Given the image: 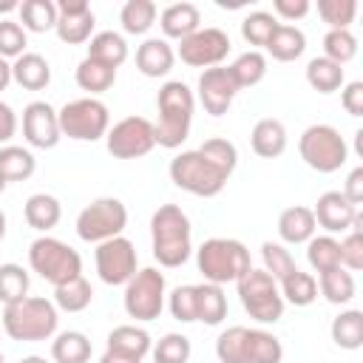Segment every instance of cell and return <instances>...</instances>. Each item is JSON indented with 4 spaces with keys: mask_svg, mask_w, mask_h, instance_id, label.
<instances>
[{
    "mask_svg": "<svg viewBox=\"0 0 363 363\" xmlns=\"http://www.w3.org/2000/svg\"><path fill=\"white\" fill-rule=\"evenodd\" d=\"M238 164V150L230 139L213 136L196 150H182L176 159H170V182L193 196L213 199L224 190L227 179L233 176Z\"/></svg>",
    "mask_w": 363,
    "mask_h": 363,
    "instance_id": "6da1fadb",
    "label": "cell"
},
{
    "mask_svg": "<svg viewBox=\"0 0 363 363\" xmlns=\"http://www.w3.org/2000/svg\"><path fill=\"white\" fill-rule=\"evenodd\" d=\"M156 108H159V122L153 125V136L159 147L176 150L193 125V111H196V96L182 79H170L159 88L156 94Z\"/></svg>",
    "mask_w": 363,
    "mask_h": 363,
    "instance_id": "7a4b0ae2",
    "label": "cell"
},
{
    "mask_svg": "<svg viewBox=\"0 0 363 363\" xmlns=\"http://www.w3.org/2000/svg\"><path fill=\"white\" fill-rule=\"evenodd\" d=\"M190 230H193L190 218L179 204H162L150 216V241H153V258L159 261V267L176 269L190 258L193 252Z\"/></svg>",
    "mask_w": 363,
    "mask_h": 363,
    "instance_id": "3957f363",
    "label": "cell"
},
{
    "mask_svg": "<svg viewBox=\"0 0 363 363\" xmlns=\"http://www.w3.org/2000/svg\"><path fill=\"white\" fill-rule=\"evenodd\" d=\"M0 323H3V332L11 340L37 343V340H48L57 332L60 315H57L54 301L37 298V295H26V298L3 306Z\"/></svg>",
    "mask_w": 363,
    "mask_h": 363,
    "instance_id": "277c9868",
    "label": "cell"
},
{
    "mask_svg": "<svg viewBox=\"0 0 363 363\" xmlns=\"http://www.w3.org/2000/svg\"><path fill=\"white\" fill-rule=\"evenodd\" d=\"M218 363H281L284 346L267 329L230 326L216 337Z\"/></svg>",
    "mask_w": 363,
    "mask_h": 363,
    "instance_id": "5b68a950",
    "label": "cell"
},
{
    "mask_svg": "<svg viewBox=\"0 0 363 363\" xmlns=\"http://www.w3.org/2000/svg\"><path fill=\"white\" fill-rule=\"evenodd\" d=\"M196 267L207 284L224 286V284H235L244 272H250L252 261H250V250L238 238L216 235V238H207L196 250Z\"/></svg>",
    "mask_w": 363,
    "mask_h": 363,
    "instance_id": "8992f818",
    "label": "cell"
},
{
    "mask_svg": "<svg viewBox=\"0 0 363 363\" xmlns=\"http://www.w3.org/2000/svg\"><path fill=\"white\" fill-rule=\"evenodd\" d=\"M28 264H31V269L43 281H48L54 286H60V284L82 275V258H79V252L74 247H68L65 241L51 238V235H40V238L31 241V247H28Z\"/></svg>",
    "mask_w": 363,
    "mask_h": 363,
    "instance_id": "52a82bcc",
    "label": "cell"
},
{
    "mask_svg": "<svg viewBox=\"0 0 363 363\" xmlns=\"http://www.w3.org/2000/svg\"><path fill=\"white\" fill-rule=\"evenodd\" d=\"M238 298H241V306L250 312L252 320L258 323H278L284 318V298H281V289H278V281L264 272V269H250L244 272L238 281Z\"/></svg>",
    "mask_w": 363,
    "mask_h": 363,
    "instance_id": "ba28073f",
    "label": "cell"
},
{
    "mask_svg": "<svg viewBox=\"0 0 363 363\" xmlns=\"http://www.w3.org/2000/svg\"><path fill=\"white\" fill-rule=\"evenodd\" d=\"M60 119V133L77 142H96L108 133L111 128V113L108 105L99 102L96 96H82L71 99L57 111Z\"/></svg>",
    "mask_w": 363,
    "mask_h": 363,
    "instance_id": "9c48e42d",
    "label": "cell"
},
{
    "mask_svg": "<svg viewBox=\"0 0 363 363\" xmlns=\"http://www.w3.org/2000/svg\"><path fill=\"white\" fill-rule=\"evenodd\" d=\"M301 159L318 173H335L349 159V145L332 125H309L298 139Z\"/></svg>",
    "mask_w": 363,
    "mask_h": 363,
    "instance_id": "30bf717a",
    "label": "cell"
},
{
    "mask_svg": "<svg viewBox=\"0 0 363 363\" xmlns=\"http://www.w3.org/2000/svg\"><path fill=\"white\" fill-rule=\"evenodd\" d=\"M125 227H128V207L113 196L94 199L77 216V235L88 244H102L108 238H116L122 235Z\"/></svg>",
    "mask_w": 363,
    "mask_h": 363,
    "instance_id": "8fae6325",
    "label": "cell"
},
{
    "mask_svg": "<svg viewBox=\"0 0 363 363\" xmlns=\"http://www.w3.org/2000/svg\"><path fill=\"white\" fill-rule=\"evenodd\" d=\"M125 312L142 323L156 320L164 309V275L153 267L136 269V275L125 284V295H122Z\"/></svg>",
    "mask_w": 363,
    "mask_h": 363,
    "instance_id": "7c38bea8",
    "label": "cell"
},
{
    "mask_svg": "<svg viewBox=\"0 0 363 363\" xmlns=\"http://www.w3.org/2000/svg\"><path fill=\"white\" fill-rule=\"evenodd\" d=\"M105 147L113 159H139L156 147L153 122L145 116H125L105 133Z\"/></svg>",
    "mask_w": 363,
    "mask_h": 363,
    "instance_id": "4fadbf2b",
    "label": "cell"
},
{
    "mask_svg": "<svg viewBox=\"0 0 363 363\" xmlns=\"http://www.w3.org/2000/svg\"><path fill=\"white\" fill-rule=\"evenodd\" d=\"M94 261H96L99 281L108 284V286L128 284L136 275V250L125 235H116V238H108V241L96 244Z\"/></svg>",
    "mask_w": 363,
    "mask_h": 363,
    "instance_id": "5bb4252c",
    "label": "cell"
},
{
    "mask_svg": "<svg viewBox=\"0 0 363 363\" xmlns=\"http://www.w3.org/2000/svg\"><path fill=\"white\" fill-rule=\"evenodd\" d=\"M230 37L221 28H199L190 37L179 40V57L182 62L193 65V68H216L221 65V60L230 54Z\"/></svg>",
    "mask_w": 363,
    "mask_h": 363,
    "instance_id": "9a60e30c",
    "label": "cell"
},
{
    "mask_svg": "<svg viewBox=\"0 0 363 363\" xmlns=\"http://www.w3.org/2000/svg\"><path fill=\"white\" fill-rule=\"evenodd\" d=\"M241 88L235 85L230 68L216 65V68H204L199 77V102L204 105V111L210 116H224L235 99Z\"/></svg>",
    "mask_w": 363,
    "mask_h": 363,
    "instance_id": "2e32d148",
    "label": "cell"
},
{
    "mask_svg": "<svg viewBox=\"0 0 363 363\" xmlns=\"http://www.w3.org/2000/svg\"><path fill=\"white\" fill-rule=\"evenodd\" d=\"M23 136H26V142L31 147H40V150L57 147V142L62 139L57 111L43 99L28 102L23 108Z\"/></svg>",
    "mask_w": 363,
    "mask_h": 363,
    "instance_id": "e0dca14e",
    "label": "cell"
},
{
    "mask_svg": "<svg viewBox=\"0 0 363 363\" xmlns=\"http://www.w3.org/2000/svg\"><path fill=\"white\" fill-rule=\"evenodd\" d=\"M315 224H320L329 235L332 233H349L352 227H360L363 218L357 213V207L340 193V190H326L318 196V204L312 210Z\"/></svg>",
    "mask_w": 363,
    "mask_h": 363,
    "instance_id": "ac0fdd59",
    "label": "cell"
},
{
    "mask_svg": "<svg viewBox=\"0 0 363 363\" xmlns=\"http://www.w3.org/2000/svg\"><path fill=\"white\" fill-rule=\"evenodd\" d=\"M57 37L68 45L88 43L94 34V11L85 0H60L57 3Z\"/></svg>",
    "mask_w": 363,
    "mask_h": 363,
    "instance_id": "d6986e66",
    "label": "cell"
},
{
    "mask_svg": "<svg viewBox=\"0 0 363 363\" xmlns=\"http://www.w3.org/2000/svg\"><path fill=\"white\" fill-rule=\"evenodd\" d=\"M173 62H176V51L164 37H150L136 48V68L150 79L167 77Z\"/></svg>",
    "mask_w": 363,
    "mask_h": 363,
    "instance_id": "ffe728a7",
    "label": "cell"
},
{
    "mask_svg": "<svg viewBox=\"0 0 363 363\" xmlns=\"http://www.w3.org/2000/svg\"><path fill=\"white\" fill-rule=\"evenodd\" d=\"M201 11L196 3H170L162 14H159V26H162V34L167 40H184L190 37L193 31H199L201 26Z\"/></svg>",
    "mask_w": 363,
    "mask_h": 363,
    "instance_id": "44dd1931",
    "label": "cell"
},
{
    "mask_svg": "<svg viewBox=\"0 0 363 363\" xmlns=\"http://www.w3.org/2000/svg\"><path fill=\"white\" fill-rule=\"evenodd\" d=\"M193 315L207 326H218L227 318V295L216 284H193Z\"/></svg>",
    "mask_w": 363,
    "mask_h": 363,
    "instance_id": "7402d4cb",
    "label": "cell"
},
{
    "mask_svg": "<svg viewBox=\"0 0 363 363\" xmlns=\"http://www.w3.org/2000/svg\"><path fill=\"white\" fill-rule=\"evenodd\" d=\"M11 79L26 91H43L51 82V65L43 54L26 51L11 62Z\"/></svg>",
    "mask_w": 363,
    "mask_h": 363,
    "instance_id": "603a6c76",
    "label": "cell"
},
{
    "mask_svg": "<svg viewBox=\"0 0 363 363\" xmlns=\"http://www.w3.org/2000/svg\"><path fill=\"white\" fill-rule=\"evenodd\" d=\"M250 145L261 159H275L286 150V128L281 119L264 116L255 122L252 133H250Z\"/></svg>",
    "mask_w": 363,
    "mask_h": 363,
    "instance_id": "cb8c5ba5",
    "label": "cell"
},
{
    "mask_svg": "<svg viewBox=\"0 0 363 363\" xmlns=\"http://www.w3.org/2000/svg\"><path fill=\"white\" fill-rule=\"evenodd\" d=\"M315 230H318V224H315V216L309 207L295 204L278 216V235L286 244H306L315 235Z\"/></svg>",
    "mask_w": 363,
    "mask_h": 363,
    "instance_id": "d4e9b609",
    "label": "cell"
},
{
    "mask_svg": "<svg viewBox=\"0 0 363 363\" xmlns=\"http://www.w3.org/2000/svg\"><path fill=\"white\" fill-rule=\"evenodd\" d=\"M272 60L278 62H292L298 60L303 51H306V34L298 28V26H289V23H278V28L272 31L269 43L264 45Z\"/></svg>",
    "mask_w": 363,
    "mask_h": 363,
    "instance_id": "484cf974",
    "label": "cell"
},
{
    "mask_svg": "<svg viewBox=\"0 0 363 363\" xmlns=\"http://www.w3.org/2000/svg\"><path fill=\"white\" fill-rule=\"evenodd\" d=\"M23 216H26V224L40 230V233H48L51 227L60 224L62 218V204L48 196V193H34L26 199V207H23Z\"/></svg>",
    "mask_w": 363,
    "mask_h": 363,
    "instance_id": "4316f807",
    "label": "cell"
},
{
    "mask_svg": "<svg viewBox=\"0 0 363 363\" xmlns=\"http://www.w3.org/2000/svg\"><path fill=\"white\" fill-rule=\"evenodd\" d=\"M150 349H153L150 346V335L142 326L125 323V326H116V329L108 332V352H119V354L142 360Z\"/></svg>",
    "mask_w": 363,
    "mask_h": 363,
    "instance_id": "83f0119b",
    "label": "cell"
},
{
    "mask_svg": "<svg viewBox=\"0 0 363 363\" xmlns=\"http://www.w3.org/2000/svg\"><path fill=\"white\" fill-rule=\"evenodd\" d=\"M318 289H320V295H323L329 303L343 306V303H349V301L354 298L357 284H354V275H352L349 269L335 267V269H326V272L318 275Z\"/></svg>",
    "mask_w": 363,
    "mask_h": 363,
    "instance_id": "f1b7e54d",
    "label": "cell"
},
{
    "mask_svg": "<svg viewBox=\"0 0 363 363\" xmlns=\"http://www.w3.org/2000/svg\"><path fill=\"white\" fill-rule=\"evenodd\" d=\"M51 357L54 363H88L91 360V340L85 332L68 329L60 332L51 343Z\"/></svg>",
    "mask_w": 363,
    "mask_h": 363,
    "instance_id": "f546056e",
    "label": "cell"
},
{
    "mask_svg": "<svg viewBox=\"0 0 363 363\" xmlns=\"http://www.w3.org/2000/svg\"><path fill=\"white\" fill-rule=\"evenodd\" d=\"M34 170H37V159L28 147L20 145L0 147V173L6 176V182H26L34 176Z\"/></svg>",
    "mask_w": 363,
    "mask_h": 363,
    "instance_id": "4dcf8cb0",
    "label": "cell"
},
{
    "mask_svg": "<svg viewBox=\"0 0 363 363\" xmlns=\"http://www.w3.org/2000/svg\"><path fill=\"white\" fill-rule=\"evenodd\" d=\"M278 289H281L284 303H292V306H309L318 298V281H315V275H309L303 269H292L286 278H281Z\"/></svg>",
    "mask_w": 363,
    "mask_h": 363,
    "instance_id": "1f68e13d",
    "label": "cell"
},
{
    "mask_svg": "<svg viewBox=\"0 0 363 363\" xmlns=\"http://www.w3.org/2000/svg\"><path fill=\"white\" fill-rule=\"evenodd\" d=\"M329 332H332L335 346H340V349H346V352L360 349V346H363V312H360V309H346V312H340V315L332 320Z\"/></svg>",
    "mask_w": 363,
    "mask_h": 363,
    "instance_id": "d6a6232c",
    "label": "cell"
},
{
    "mask_svg": "<svg viewBox=\"0 0 363 363\" xmlns=\"http://www.w3.org/2000/svg\"><path fill=\"white\" fill-rule=\"evenodd\" d=\"M88 57L91 60H99L111 68H119L125 60H128V43L122 34L116 31H99L91 37V45H88Z\"/></svg>",
    "mask_w": 363,
    "mask_h": 363,
    "instance_id": "836d02e7",
    "label": "cell"
},
{
    "mask_svg": "<svg viewBox=\"0 0 363 363\" xmlns=\"http://www.w3.org/2000/svg\"><path fill=\"white\" fill-rule=\"evenodd\" d=\"M91 301H94V289L82 275L54 286V306L62 312H82L91 306Z\"/></svg>",
    "mask_w": 363,
    "mask_h": 363,
    "instance_id": "e575fe53",
    "label": "cell"
},
{
    "mask_svg": "<svg viewBox=\"0 0 363 363\" xmlns=\"http://www.w3.org/2000/svg\"><path fill=\"white\" fill-rule=\"evenodd\" d=\"M17 11H20V23L26 31L43 34L57 26V3L54 0H23Z\"/></svg>",
    "mask_w": 363,
    "mask_h": 363,
    "instance_id": "d590c367",
    "label": "cell"
},
{
    "mask_svg": "<svg viewBox=\"0 0 363 363\" xmlns=\"http://www.w3.org/2000/svg\"><path fill=\"white\" fill-rule=\"evenodd\" d=\"M77 85L82 88V91H88V94H102V91H108L113 82H116V68H111V65H105V62H99V60H91V57H85L79 65H77Z\"/></svg>",
    "mask_w": 363,
    "mask_h": 363,
    "instance_id": "8d00e7d4",
    "label": "cell"
},
{
    "mask_svg": "<svg viewBox=\"0 0 363 363\" xmlns=\"http://www.w3.org/2000/svg\"><path fill=\"white\" fill-rule=\"evenodd\" d=\"M306 82L318 94H332L337 88H343V65H337L326 57H312L306 65Z\"/></svg>",
    "mask_w": 363,
    "mask_h": 363,
    "instance_id": "74e56055",
    "label": "cell"
},
{
    "mask_svg": "<svg viewBox=\"0 0 363 363\" xmlns=\"http://www.w3.org/2000/svg\"><path fill=\"white\" fill-rule=\"evenodd\" d=\"M306 261L320 275L326 269L340 267V244L335 235H312L306 241Z\"/></svg>",
    "mask_w": 363,
    "mask_h": 363,
    "instance_id": "f35d334b",
    "label": "cell"
},
{
    "mask_svg": "<svg viewBox=\"0 0 363 363\" xmlns=\"http://www.w3.org/2000/svg\"><path fill=\"white\" fill-rule=\"evenodd\" d=\"M119 23L128 34H147L156 23V3L153 0H128L119 11Z\"/></svg>",
    "mask_w": 363,
    "mask_h": 363,
    "instance_id": "ab89813d",
    "label": "cell"
},
{
    "mask_svg": "<svg viewBox=\"0 0 363 363\" xmlns=\"http://www.w3.org/2000/svg\"><path fill=\"white\" fill-rule=\"evenodd\" d=\"M238 88H252L267 77V57L261 51H244L233 65H227Z\"/></svg>",
    "mask_w": 363,
    "mask_h": 363,
    "instance_id": "60d3db41",
    "label": "cell"
},
{
    "mask_svg": "<svg viewBox=\"0 0 363 363\" xmlns=\"http://www.w3.org/2000/svg\"><path fill=\"white\" fill-rule=\"evenodd\" d=\"M318 14L329 31H346L357 17V0H318Z\"/></svg>",
    "mask_w": 363,
    "mask_h": 363,
    "instance_id": "b9f144b4",
    "label": "cell"
},
{
    "mask_svg": "<svg viewBox=\"0 0 363 363\" xmlns=\"http://www.w3.org/2000/svg\"><path fill=\"white\" fill-rule=\"evenodd\" d=\"M28 272L20 264H0V303H14L28 295Z\"/></svg>",
    "mask_w": 363,
    "mask_h": 363,
    "instance_id": "7bdbcfd3",
    "label": "cell"
},
{
    "mask_svg": "<svg viewBox=\"0 0 363 363\" xmlns=\"http://www.w3.org/2000/svg\"><path fill=\"white\" fill-rule=\"evenodd\" d=\"M275 28H278V17L275 14H269V11H252L241 23V37L250 45H267Z\"/></svg>",
    "mask_w": 363,
    "mask_h": 363,
    "instance_id": "ee69618b",
    "label": "cell"
},
{
    "mask_svg": "<svg viewBox=\"0 0 363 363\" xmlns=\"http://www.w3.org/2000/svg\"><path fill=\"white\" fill-rule=\"evenodd\" d=\"M323 57L337 62V65H346L349 60L357 57V37L346 28V31H326L323 37Z\"/></svg>",
    "mask_w": 363,
    "mask_h": 363,
    "instance_id": "f6af8a7d",
    "label": "cell"
},
{
    "mask_svg": "<svg viewBox=\"0 0 363 363\" xmlns=\"http://www.w3.org/2000/svg\"><path fill=\"white\" fill-rule=\"evenodd\" d=\"M190 337L179 332H167L156 346H153V360L156 363H187L190 360Z\"/></svg>",
    "mask_w": 363,
    "mask_h": 363,
    "instance_id": "bcb514c9",
    "label": "cell"
},
{
    "mask_svg": "<svg viewBox=\"0 0 363 363\" xmlns=\"http://www.w3.org/2000/svg\"><path fill=\"white\" fill-rule=\"evenodd\" d=\"M261 258H264V272H269L275 281L286 278L295 267V258L289 255V250L284 244H275V241H264L261 244Z\"/></svg>",
    "mask_w": 363,
    "mask_h": 363,
    "instance_id": "7dc6e473",
    "label": "cell"
},
{
    "mask_svg": "<svg viewBox=\"0 0 363 363\" xmlns=\"http://www.w3.org/2000/svg\"><path fill=\"white\" fill-rule=\"evenodd\" d=\"M26 28L14 20H0V57L17 60L26 54Z\"/></svg>",
    "mask_w": 363,
    "mask_h": 363,
    "instance_id": "c3c4849f",
    "label": "cell"
},
{
    "mask_svg": "<svg viewBox=\"0 0 363 363\" xmlns=\"http://www.w3.org/2000/svg\"><path fill=\"white\" fill-rule=\"evenodd\" d=\"M337 244H340V267L349 272L363 269V233H360V227H352L346 233V238Z\"/></svg>",
    "mask_w": 363,
    "mask_h": 363,
    "instance_id": "681fc988",
    "label": "cell"
},
{
    "mask_svg": "<svg viewBox=\"0 0 363 363\" xmlns=\"http://www.w3.org/2000/svg\"><path fill=\"white\" fill-rule=\"evenodd\" d=\"M167 306H170V315H173L176 320H182V323H193V320H196V315H193V284H187V286H176V289L170 292Z\"/></svg>",
    "mask_w": 363,
    "mask_h": 363,
    "instance_id": "f907efd6",
    "label": "cell"
},
{
    "mask_svg": "<svg viewBox=\"0 0 363 363\" xmlns=\"http://www.w3.org/2000/svg\"><path fill=\"white\" fill-rule=\"evenodd\" d=\"M340 102L349 116H363V82L354 79L340 91Z\"/></svg>",
    "mask_w": 363,
    "mask_h": 363,
    "instance_id": "816d5d0a",
    "label": "cell"
},
{
    "mask_svg": "<svg viewBox=\"0 0 363 363\" xmlns=\"http://www.w3.org/2000/svg\"><path fill=\"white\" fill-rule=\"evenodd\" d=\"M272 11L284 20H301L309 11V0H275Z\"/></svg>",
    "mask_w": 363,
    "mask_h": 363,
    "instance_id": "f5cc1de1",
    "label": "cell"
},
{
    "mask_svg": "<svg viewBox=\"0 0 363 363\" xmlns=\"http://www.w3.org/2000/svg\"><path fill=\"white\" fill-rule=\"evenodd\" d=\"M14 133H17V113L11 111V105H6L0 99V145L11 142Z\"/></svg>",
    "mask_w": 363,
    "mask_h": 363,
    "instance_id": "db71d44e",
    "label": "cell"
},
{
    "mask_svg": "<svg viewBox=\"0 0 363 363\" xmlns=\"http://www.w3.org/2000/svg\"><path fill=\"white\" fill-rule=\"evenodd\" d=\"M354 207L357 204H363V167H354L352 173H349V179H346V187L340 190Z\"/></svg>",
    "mask_w": 363,
    "mask_h": 363,
    "instance_id": "11a10c76",
    "label": "cell"
},
{
    "mask_svg": "<svg viewBox=\"0 0 363 363\" xmlns=\"http://www.w3.org/2000/svg\"><path fill=\"white\" fill-rule=\"evenodd\" d=\"M99 363H142V360L128 357V354H119V352H108V349H105V354L99 357Z\"/></svg>",
    "mask_w": 363,
    "mask_h": 363,
    "instance_id": "9f6ffc18",
    "label": "cell"
},
{
    "mask_svg": "<svg viewBox=\"0 0 363 363\" xmlns=\"http://www.w3.org/2000/svg\"><path fill=\"white\" fill-rule=\"evenodd\" d=\"M9 82H11V62L0 57V91H6Z\"/></svg>",
    "mask_w": 363,
    "mask_h": 363,
    "instance_id": "6f0895ef",
    "label": "cell"
},
{
    "mask_svg": "<svg viewBox=\"0 0 363 363\" xmlns=\"http://www.w3.org/2000/svg\"><path fill=\"white\" fill-rule=\"evenodd\" d=\"M20 363H48L45 357H40V354H28V357H23Z\"/></svg>",
    "mask_w": 363,
    "mask_h": 363,
    "instance_id": "680465c9",
    "label": "cell"
},
{
    "mask_svg": "<svg viewBox=\"0 0 363 363\" xmlns=\"http://www.w3.org/2000/svg\"><path fill=\"white\" fill-rule=\"evenodd\" d=\"M3 235H6V213L0 210V241H3Z\"/></svg>",
    "mask_w": 363,
    "mask_h": 363,
    "instance_id": "91938a15",
    "label": "cell"
},
{
    "mask_svg": "<svg viewBox=\"0 0 363 363\" xmlns=\"http://www.w3.org/2000/svg\"><path fill=\"white\" fill-rule=\"evenodd\" d=\"M11 9H20V3H0V11H11Z\"/></svg>",
    "mask_w": 363,
    "mask_h": 363,
    "instance_id": "94428289",
    "label": "cell"
},
{
    "mask_svg": "<svg viewBox=\"0 0 363 363\" xmlns=\"http://www.w3.org/2000/svg\"><path fill=\"white\" fill-rule=\"evenodd\" d=\"M6 184H9V182H6V176H3V173H0V193H3V190H6Z\"/></svg>",
    "mask_w": 363,
    "mask_h": 363,
    "instance_id": "6125c7cd",
    "label": "cell"
},
{
    "mask_svg": "<svg viewBox=\"0 0 363 363\" xmlns=\"http://www.w3.org/2000/svg\"><path fill=\"white\" fill-rule=\"evenodd\" d=\"M0 363H6V360H3V352H0Z\"/></svg>",
    "mask_w": 363,
    "mask_h": 363,
    "instance_id": "be15d7a7",
    "label": "cell"
}]
</instances>
